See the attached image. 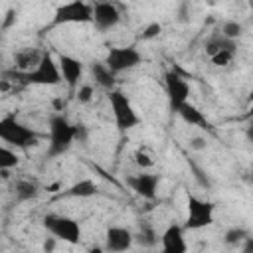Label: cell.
<instances>
[{
	"label": "cell",
	"instance_id": "obj_34",
	"mask_svg": "<svg viewBox=\"0 0 253 253\" xmlns=\"http://www.w3.org/2000/svg\"><path fill=\"white\" fill-rule=\"evenodd\" d=\"M89 253H105V249H103V247H97V245H95V247H91V249H89Z\"/></svg>",
	"mask_w": 253,
	"mask_h": 253
},
{
	"label": "cell",
	"instance_id": "obj_32",
	"mask_svg": "<svg viewBox=\"0 0 253 253\" xmlns=\"http://www.w3.org/2000/svg\"><path fill=\"white\" fill-rule=\"evenodd\" d=\"M241 253H253V237L249 235L247 239H243L241 243Z\"/></svg>",
	"mask_w": 253,
	"mask_h": 253
},
{
	"label": "cell",
	"instance_id": "obj_16",
	"mask_svg": "<svg viewBox=\"0 0 253 253\" xmlns=\"http://www.w3.org/2000/svg\"><path fill=\"white\" fill-rule=\"evenodd\" d=\"M89 71H91V77L95 79V83L105 89V91H113L115 89V73L103 63V61H93L89 65Z\"/></svg>",
	"mask_w": 253,
	"mask_h": 253
},
{
	"label": "cell",
	"instance_id": "obj_15",
	"mask_svg": "<svg viewBox=\"0 0 253 253\" xmlns=\"http://www.w3.org/2000/svg\"><path fill=\"white\" fill-rule=\"evenodd\" d=\"M42 55H43V51H40L36 47H24V49H20V51L14 53V67L20 69V73L32 71L40 63Z\"/></svg>",
	"mask_w": 253,
	"mask_h": 253
},
{
	"label": "cell",
	"instance_id": "obj_31",
	"mask_svg": "<svg viewBox=\"0 0 253 253\" xmlns=\"http://www.w3.org/2000/svg\"><path fill=\"white\" fill-rule=\"evenodd\" d=\"M206 146H208V142H206L204 136H194V138H190V148H192V150H204Z\"/></svg>",
	"mask_w": 253,
	"mask_h": 253
},
{
	"label": "cell",
	"instance_id": "obj_22",
	"mask_svg": "<svg viewBox=\"0 0 253 253\" xmlns=\"http://www.w3.org/2000/svg\"><path fill=\"white\" fill-rule=\"evenodd\" d=\"M247 237H249V231L245 227H229L223 233V243L235 247V245H241L243 239H247Z\"/></svg>",
	"mask_w": 253,
	"mask_h": 253
},
{
	"label": "cell",
	"instance_id": "obj_24",
	"mask_svg": "<svg viewBox=\"0 0 253 253\" xmlns=\"http://www.w3.org/2000/svg\"><path fill=\"white\" fill-rule=\"evenodd\" d=\"M221 36L227 38V40L237 42V40L243 36V24L237 22V20H227V22H223V26H221Z\"/></svg>",
	"mask_w": 253,
	"mask_h": 253
},
{
	"label": "cell",
	"instance_id": "obj_30",
	"mask_svg": "<svg viewBox=\"0 0 253 253\" xmlns=\"http://www.w3.org/2000/svg\"><path fill=\"white\" fill-rule=\"evenodd\" d=\"M75 140L87 142V126H85L83 123H77V125H75Z\"/></svg>",
	"mask_w": 253,
	"mask_h": 253
},
{
	"label": "cell",
	"instance_id": "obj_7",
	"mask_svg": "<svg viewBox=\"0 0 253 253\" xmlns=\"http://www.w3.org/2000/svg\"><path fill=\"white\" fill-rule=\"evenodd\" d=\"M213 210L215 206L208 200L198 196H188V217L182 225L184 229H202L213 223Z\"/></svg>",
	"mask_w": 253,
	"mask_h": 253
},
{
	"label": "cell",
	"instance_id": "obj_33",
	"mask_svg": "<svg viewBox=\"0 0 253 253\" xmlns=\"http://www.w3.org/2000/svg\"><path fill=\"white\" fill-rule=\"evenodd\" d=\"M8 89H10L8 79H0V91H8Z\"/></svg>",
	"mask_w": 253,
	"mask_h": 253
},
{
	"label": "cell",
	"instance_id": "obj_8",
	"mask_svg": "<svg viewBox=\"0 0 253 253\" xmlns=\"http://www.w3.org/2000/svg\"><path fill=\"white\" fill-rule=\"evenodd\" d=\"M93 18V6L81 0L69 2V4H61L57 6L51 26H61V24H87Z\"/></svg>",
	"mask_w": 253,
	"mask_h": 253
},
{
	"label": "cell",
	"instance_id": "obj_12",
	"mask_svg": "<svg viewBox=\"0 0 253 253\" xmlns=\"http://www.w3.org/2000/svg\"><path fill=\"white\" fill-rule=\"evenodd\" d=\"M57 67H59V73H61V79L67 83V87L75 93L77 87H79V81L83 77V61L73 57V55H67V53H61L57 57Z\"/></svg>",
	"mask_w": 253,
	"mask_h": 253
},
{
	"label": "cell",
	"instance_id": "obj_2",
	"mask_svg": "<svg viewBox=\"0 0 253 253\" xmlns=\"http://www.w3.org/2000/svg\"><path fill=\"white\" fill-rule=\"evenodd\" d=\"M0 140L16 148H30L38 144L40 134L18 121L16 113H8L0 119Z\"/></svg>",
	"mask_w": 253,
	"mask_h": 253
},
{
	"label": "cell",
	"instance_id": "obj_18",
	"mask_svg": "<svg viewBox=\"0 0 253 253\" xmlns=\"http://www.w3.org/2000/svg\"><path fill=\"white\" fill-rule=\"evenodd\" d=\"M95 194H97V184L89 178H83V180L71 184L63 192V196H69V198H93Z\"/></svg>",
	"mask_w": 253,
	"mask_h": 253
},
{
	"label": "cell",
	"instance_id": "obj_11",
	"mask_svg": "<svg viewBox=\"0 0 253 253\" xmlns=\"http://www.w3.org/2000/svg\"><path fill=\"white\" fill-rule=\"evenodd\" d=\"M121 22V12L113 2H97L93 6V18L91 24L99 30V32H107L113 30L117 24Z\"/></svg>",
	"mask_w": 253,
	"mask_h": 253
},
{
	"label": "cell",
	"instance_id": "obj_3",
	"mask_svg": "<svg viewBox=\"0 0 253 253\" xmlns=\"http://www.w3.org/2000/svg\"><path fill=\"white\" fill-rule=\"evenodd\" d=\"M73 142H75V125H71L67 117H63L61 113L53 115L49 119V140H47L45 154L49 158L61 156L71 148Z\"/></svg>",
	"mask_w": 253,
	"mask_h": 253
},
{
	"label": "cell",
	"instance_id": "obj_27",
	"mask_svg": "<svg viewBox=\"0 0 253 253\" xmlns=\"http://www.w3.org/2000/svg\"><path fill=\"white\" fill-rule=\"evenodd\" d=\"M132 158H134V164L138 166V168H142V170H146V168H152V164H154V160L150 158V154L146 152V150H136L134 154H132Z\"/></svg>",
	"mask_w": 253,
	"mask_h": 253
},
{
	"label": "cell",
	"instance_id": "obj_28",
	"mask_svg": "<svg viewBox=\"0 0 253 253\" xmlns=\"http://www.w3.org/2000/svg\"><path fill=\"white\" fill-rule=\"evenodd\" d=\"M160 32H162V24L152 22V24H148V26L142 30L140 38H142V40H154V38H158V36H160Z\"/></svg>",
	"mask_w": 253,
	"mask_h": 253
},
{
	"label": "cell",
	"instance_id": "obj_25",
	"mask_svg": "<svg viewBox=\"0 0 253 253\" xmlns=\"http://www.w3.org/2000/svg\"><path fill=\"white\" fill-rule=\"evenodd\" d=\"M233 57H235V53H233V51L223 49V51H217L215 55H211L210 59H211V63H213L215 67H225V65H229V63L233 61Z\"/></svg>",
	"mask_w": 253,
	"mask_h": 253
},
{
	"label": "cell",
	"instance_id": "obj_4",
	"mask_svg": "<svg viewBox=\"0 0 253 253\" xmlns=\"http://www.w3.org/2000/svg\"><path fill=\"white\" fill-rule=\"evenodd\" d=\"M43 227L57 239V241H65L69 245H77L81 241V225L79 221H75L69 215H61V213H47L43 217Z\"/></svg>",
	"mask_w": 253,
	"mask_h": 253
},
{
	"label": "cell",
	"instance_id": "obj_17",
	"mask_svg": "<svg viewBox=\"0 0 253 253\" xmlns=\"http://www.w3.org/2000/svg\"><path fill=\"white\" fill-rule=\"evenodd\" d=\"M178 115H180V119L186 123V125H190V126H202V128H210V123L206 121V117H204V113L198 109V107H194V105H190V103H184L178 111H176Z\"/></svg>",
	"mask_w": 253,
	"mask_h": 253
},
{
	"label": "cell",
	"instance_id": "obj_29",
	"mask_svg": "<svg viewBox=\"0 0 253 253\" xmlns=\"http://www.w3.org/2000/svg\"><path fill=\"white\" fill-rule=\"evenodd\" d=\"M55 247H57V239H55L53 235L45 237V239H43V243H42V251H43V253H53V251H55Z\"/></svg>",
	"mask_w": 253,
	"mask_h": 253
},
{
	"label": "cell",
	"instance_id": "obj_9",
	"mask_svg": "<svg viewBox=\"0 0 253 253\" xmlns=\"http://www.w3.org/2000/svg\"><path fill=\"white\" fill-rule=\"evenodd\" d=\"M164 89L168 95V103L170 109L176 113L184 103H188V95H190V85L188 81L176 71V69H168L164 73Z\"/></svg>",
	"mask_w": 253,
	"mask_h": 253
},
{
	"label": "cell",
	"instance_id": "obj_10",
	"mask_svg": "<svg viewBox=\"0 0 253 253\" xmlns=\"http://www.w3.org/2000/svg\"><path fill=\"white\" fill-rule=\"evenodd\" d=\"M134 243V235L128 227L123 225H111L105 231V243L103 249L105 253H125L132 247Z\"/></svg>",
	"mask_w": 253,
	"mask_h": 253
},
{
	"label": "cell",
	"instance_id": "obj_19",
	"mask_svg": "<svg viewBox=\"0 0 253 253\" xmlns=\"http://www.w3.org/2000/svg\"><path fill=\"white\" fill-rule=\"evenodd\" d=\"M134 235V243H138L140 247H154L158 243V233L154 231V227L148 221H140L138 223V231L132 233Z\"/></svg>",
	"mask_w": 253,
	"mask_h": 253
},
{
	"label": "cell",
	"instance_id": "obj_6",
	"mask_svg": "<svg viewBox=\"0 0 253 253\" xmlns=\"http://www.w3.org/2000/svg\"><path fill=\"white\" fill-rule=\"evenodd\" d=\"M115 75L123 73V71H130L136 65L142 63V55L134 45H123V47H111L107 51V57L103 61Z\"/></svg>",
	"mask_w": 253,
	"mask_h": 253
},
{
	"label": "cell",
	"instance_id": "obj_20",
	"mask_svg": "<svg viewBox=\"0 0 253 253\" xmlns=\"http://www.w3.org/2000/svg\"><path fill=\"white\" fill-rule=\"evenodd\" d=\"M223 49L235 53V51H237V42L227 40V38H223L221 34H217V36H213V38H210V40L206 42V53H208V57H211V55H215L217 51H223Z\"/></svg>",
	"mask_w": 253,
	"mask_h": 253
},
{
	"label": "cell",
	"instance_id": "obj_26",
	"mask_svg": "<svg viewBox=\"0 0 253 253\" xmlns=\"http://www.w3.org/2000/svg\"><path fill=\"white\" fill-rule=\"evenodd\" d=\"M93 95H95V89H93V85H89V83H85V85H79L77 87V91H75V99L79 101V103H89L91 99H93Z\"/></svg>",
	"mask_w": 253,
	"mask_h": 253
},
{
	"label": "cell",
	"instance_id": "obj_23",
	"mask_svg": "<svg viewBox=\"0 0 253 253\" xmlns=\"http://www.w3.org/2000/svg\"><path fill=\"white\" fill-rule=\"evenodd\" d=\"M18 162H20L18 154H16L12 148L0 144V172H8L10 168L18 166Z\"/></svg>",
	"mask_w": 253,
	"mask_h": 253
},
{
	"label": "cell",
	"instance_id": "obj_35",
	"mask_svg": "<svg viewBox=\"0 0 253 253\" xmlns=\"http://www.w3.org/2000/svg\"><path fill=\"white\" fill-rule=\"evenodd\" d=\"M53 105H55V109H57V111H61V105H63V103H61V99H55V101H53Z\"/></svg>",
	"mask_w": 253,
	"mask_h": 253
},
{
	"label": "cell",
	"instance_id": "obj_14",
	"mask_svg": "<svg viewBox=\"0 0 253 253\" xmlns=\"http://www.w3.org/2000/svg\"><path fill=\"white\" fill-rule=\"evenodd\" d=\"M160 243H162V253H186L188 251L184 227L178 223H170L164 229V233L160 235Z\"/></svg>",
	"mask_w": 253,
	"mask_h": 253
},
{
	"label": "cell",
	"instance_id": "obj_13",
	"mask_svg": "<svg viewBox=\"0 0 253 253\" xmlns=\"http://www.w3.org/2000/svg\"><path fill=\"white\" fill-rule=\"evenodd\" d=\"M126 182L134 190L136 196H140L144 200H154L158 184H160V176L158 174H150V172H138L134 176H128Z\"/></svg>",
	"mask_w": 253,
	"mask_h": 253
},
{
	"label": "cell",
	"instance_id": "obj_5",
	"mask_svg": "<svg viewBox=\"0 0 253 253\" xmlns=\"http://www.w3.org/2000/svg\"><path fill=\"white\" fill-rule=\"evenodd\" d=\"M109 103H111V111H113V117H115V125L121 132L130 130L140 123L130 99L121 89L109 91Z\"/></svg>",
	"mask_w": 253,
	"mask_h": 253
},
{
	"label": "cell",
	"instance_id": "obj_1",
	"mask_svg": "<svg viewBox=\"0 0 253 253\" xmlns=\"http://www.w3.org/2000/svg\"><path fill=\"white\" fill-rule=\"evenodd\" d=\"M6 77H14L24 85H59L61 83V73L57 67V61L53 59V55L49 51H43L40 63L26 73L20 71H10L6 73Z\"/></svg>",
	"mask_w": 253,
	"mask_h": 253
},
{
	"label": "cell",
	"instance_id": "obj_21",
	"mask_svg": "<svg viewBox=\"0 0 253 253\" xmlns=\"http://www.w3.org/2000/svg\"><path fill=\"white\" fill-rule=\"evenodd\" d=\"M14 194H16V200L18 202H30V200L38 198L40 188L32 180H18L16 186H14Z\"/></svg>",
	"mask_w": 253,
	"mask_h": 253
}]
</instances>
